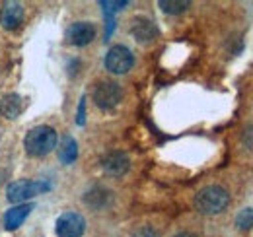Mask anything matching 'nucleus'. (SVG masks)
<instances>
[{
  "label": "nucleus",
  "mask_w": 253,
  "mask_h": 237,
  "mask_svg": "<svg viewBox=\"0 0 253 237\" xmlns=\"http://www.w3.org/2000/svg\"><path fill=\"white\" fill-rule=\"evenodd\" d=\"M32 210H33L32 202H26V204H18V206L10 208V210L4 214V228H6L8 232L18 230V228L24 224V220L30 216Z\"/></svg>",
  "instance_id": "11"
},
{
  "label": "nucleus",
  "mask_w": 253,
  "mask_h": 237,
  "mask_svg": "<svg viewBox=\"0 0 253 237\" xmlns=\"http://www.w3.org/2000/svg\"><path fill=\"white\" fill-rule=\"evenodd\" d=\"M132 64H134V57L125 45H115L105 55V68L111 74H126L132 68Z\"/></svg>",
  "instance_id": "4"
},
{
  "label": "nucleus",
  "mask_w": 253,
  "mask_h": 237,
  "mask_svg": "<svg viewBox=\"0 0 253 237\" xmlns=\"http://www.w3.org/2000/svg\"><path fill=\"white\" fill-rule=\"evenodd\" d=\"M173 237H197L195 234H189V232H181V234H177V236H173Z\"/></svg>",
  "instance_id": "20"
},
{
  "label": "nucleus",
  "mask_w": 253,
  "mask_h": 237,
  "mask_svg": "<svg viewBox=\"0 0 253 237\" xmlns=\"http://www.w3.org/2000/svg\"><path fill=\"white\" fill-rule=\"evenodd\" d=\"M95 37V26L90 22H76L66 31V41L76 47H84L92 43Z\"/></svg>",
  "instance_id": "7"
},
{
  "label": "nucleus",
  "mask_w": 253,
  "mask_h": 237,
  "mask_svg": "<svg viewBox=\"0 0 253 237\" xmlns=\"http://www.w3.org/2000/svg\"><path fill=\"white\" fill-rule=\"evenodd\" d=\"M78 158V144L72 136H64L59 144V159L64 165H70Z\"/></svg>",
  "instance_id": "14"
},
{
  "label": "nucleus",
  "mask_w": 253,
  "mask_h": 237,
  "mask_svg": "<svg viewBox=\"0 0 253 237\" xmlns=\"http://www.w3.org/2000/svg\"><path fill=\"white\" fill-rule=\"evenodd\" d=\"M24 111V99L18 93H8L0 101V113L6 118H18Z\"/></svg>",
  "instance_id": "12"
},
{
  "label": "nucleus",
  "mask_w": 253,
  "mask_h": 237,
  "mask_svg": "<svg viewBox=\"0 0 253 237\" xmlns=\"http://www.w3.org/2000/svg\"><path fill=\"white\" fill-rule=\"evenodd\" d=\"M84 230H86V220L76 212H66L57 220L59 237H82Z\"/></svg>",
  "instance_id": "6"
},
{
  "label": "nucleus",
  "mask_w": 253,
  "mask_h": 237,
  "mask_svg": "<svg viewBox=\"0 0 253 237\" xmlns=\"http://www.w3.org/2000/svg\"><path fill=\"white\" fill-rule=\"evenodd\" d=\"M101 167L107 175L111 177H121L125 175L130 167V159L125 152H109L103 159H101Z\"/></svg>",
  "instance_id": "8"
},
{
  "label": "nucleus",
  "mask_w": 253,
  "mask_h": 237,
  "mask_svg": "<svg viewBox=\"0 0 253 237\" xmlns=\"http://www.w3.org/2000/svg\"><path fill=\"white\" fill-rule=\"evenodd\" d=\"M123 89L117 82H99L94 89V101L99 109H113L119 105Z\"/></svg>",
  "instance_id": "5"
},
{
  "label": "nucleus",
  "mask_w": 253,
  "mask_h": 237,
  "mask_svg": "<svg viewBox=\"0 0 253 237\" xmlns=\"http://www.w3.org/2000/svg\"><path fill=\"white\" fill-rule=\"evenodd\" d=\"M130 237H160V234L154 230V228L144 226V228H138V230H136Z\"/></svg>",
  "instance_id": "17"
},
{
  "label": "nucleus",
  "mask_w": 253,
  "mask_h": 237,
  "mask_svg": "<svg viewBox=\"0 0 253 237\" xmlns=\"http://www.w3.org/2000/svg\"><path fill=\"white\" fill-rule=\"evenodd\" d=\"M49 189H51V185L47 181H28V179L14 181L6 189V198L14 204H26V200L47 193Z\"/></svg>",
  "instance_id": "3"
},
{
  "label": "nucleus",
  "mask_w": 253,
  "mask_h": 237,
  "mask_svg": "<svg viewBox=\"0 0 253 237\" xmlns=\"http://www.w3.org/2000/svg\"><path fill=\"white\" fill-rule=\"evenodd\" d=\"M84 107H86V97L80 99V107H78V118H76V122H78L80 126L84 124Z\"/></svg>",
  "instance_id": "19"
},
{
  "label": "nucleus",
  "mask_w": 253,
  "mask_h": 237,
  "mask_svg": "<svg viewBox=\"0 0 253 237\" xmlns=\"http://www.w3.org/2000/svg\"><path fill=\"white\" fill-rule=\"evenodd\" d=\"M24 146H26L30 156H33V158H43V156L51 154L53 150L57 148V130L51 128V126H47V124L35 126V128H32L26 134Z\"/></svg>",
  "instance_id": "1"
},
{
  "label": "nucleus",
  "mask_w": 253,
  "mask_h": 237,
  "mask_svg": "<svg viewBox=\"0 0 253 237\" xmlns=\"http://www.w3.org/2000/svg\"><path fill=\"white\" fill-rule=\"evenodd\" d=\"M130 33L138 43H150L152 39L158 37V28L148 18H134L130 26Z\"/></svg>",
  "instance_id": "10"
},
{
  "label": "nucleus",
  "mask_w": 253,
  "mask_h": 237,
  "mask_svg": "<svg viewBox=\"0 0 253 237\" xmlns=\"http://www.w3.org/2000/svg\"><path fill=\"white\" fill-rule=\"evenodd\" d=\"M99 4L105 8L107 14H109V12H115V10H121V8H125L126 6L125 0H123V2H105V0H103V2H99Z\"/></svg>",
  "instance_id": "18"
},
{
  "label": "nucleus",
  "mask_w": 253,
  "mask_h": 237,
  "mask_svg": "<svg viewBox=\"0 0 253 237\" xmlns=\"http://www.w3.org/2000/svg\"><path fill=\"white\" fill-rule=\"evenodd\" d=\"M236 226L240 228V230H252L253 228V208H244L240 214H238V218H236Z\"/></svg>",
  "instance_id": "16"
},
{
  "label": "nucleus",
  "mask_w": 253,
  "mask_h": 237,
  "mask_svg": "<svg viewBox=\"0 0 253 237\" xmlns=\"http://www.w3.org/2000/svg\"><path fill=\"white\" fill-rule=\"evenodd\" d=\"M191 6L189 0H160V8L166 14H181Z\"/></svg>",
  "instance_id": "15"
},
{
  "label": "nucleus",
  "mask_w": 253,
  "mask_h": 237,
  "mask_svg": "<svg viewBox=\"0 0 253 237\" xmlns=\"http://www.w3.org/2000/svg\"><path fill=\"white\" fill-rule=\"evenodd\" d=\"M109 200H111V193L107 189H103V187H94L92 191H88L84 195V202L90 208H94V210L105 208L109 204Z\"/></svg>",
  "instance_id": "13"
},
{
  "label": "nucleus",
  "mask_w": 253,
  "mask_h": 237,
  "mask_svg": "<svg viewBox=\"0 0 253 237\" xmlns=\"http://www.w3.org/2000/svg\"><path fill=\"white\" fill-rule=\"evenodd\" d=\"M24 22V6L20 2H4L0 8V26L4 30H16Z\"/></svg>",
  "instance_id": "9"
},
{
  "label": "nucleus",
  "mask_w": 253,
  "mask_h": 237,
  "mask_svg": "<svg viewBox=\"0 0 253 237\" xmlns=\"http://www.w3.org/2000/svg\"><path fill=\"white\" fill-rule=\"evenodd\" d=\"M228 202H230V195L218 185H209L201 189L195 197V208L205 216L220 214L222 210H226Z\"/></svg>",
  "instance_id": "2"
}]
</instances>
